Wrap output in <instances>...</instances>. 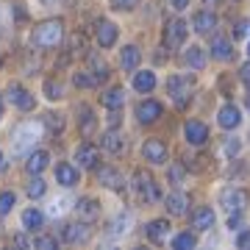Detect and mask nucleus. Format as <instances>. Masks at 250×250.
I'll list each match as a JSON object with an SVG mask.
<instances>
[{
    "label": "nucleus",
    "mask_w": 250,
    "mask_h": 250,
    "mask_svg": "<svg viewBox=\"0 0 250 250\" xmlns=\"http://www.w3.org/2000/svg\"><path fill=\"white\" fill-rule=\"evenodd\" d=\"M34 45L36 47H45V50H53V47L62 45L64 39V22L62 20H45L34 28Z\"/></svg>",
    "instance_id": "1"
},
{
    "label": "nucleus",
    "mask_w": 250,
    "mask_h": 250,
    "mask_svg": "<svg viewBox=\"0 0 250 250\" xmlns=\"http://www.w3.org/2000/svg\"><path fill=\"white\" fill-rule=\"evenodd\" d=\"M42 139V123H22L14 131V153L22 156Z\"/></svg>",
    "instance_id": "2"
},
{
    "label": "nucleus",
    "mask_w": 250,
    "mask_h": 250,
    "mask_svg": "<svg viewBox=\"0 0 250 250\" xmlns=\"http://www.w3.org/2000/svg\"><path fill=\"white\" fill-rule=\"evenodd\" d=\"M220 203L225 206V211H245V206L250 203V192L242 187H228L223 189V195H220Z\"/></svg>",
    "instance_id": "3"
},
{
    "label": "nucleus",
    "mask_w": 250,
    "mask_h": 250,
    "mask_svg": "<svg viewBox=\"0 0 250 250\" xmlns=\"http://www.w3.org/2000/svg\"><path fill=\"white\" fill-rule=\"evenodd\" d=\"M189 34V25L184 20H170L167 25H164V45L167 47H181L184 45V39Z\"/></svg>",
    "instance_id": "4"
},
{
    "label": "nucleus",
    "mask_w": 250,
    "mask_h": 250,
    "mask_svg": "<svg viewBox=\"0 0 250 250\" xmlns=\"http://www.w3.org/2000/svg\"><path fill=\"white\" fill-rule=\"evenodd\" d=\"M134 189L139 192V197H145V200H156V197H159V187H156V181H153L150 172H145V170H136L134 172Z\"/></svg>",
    "instance_id": "5"
},
{
    "label": "nucleus",
    "mask_w": 250,
    "mask_h": 250,
    "mask_svg": "<svg viewBox=\"0 0 250 250\" xmlns=\"http://www.w3.org/2000/svg\"><path fill=\"white\" fill-rule=\"evenodd\" d=\"M189 89H192V78H189V75H172V78L167 81V92L172 95V100H175L178 106L187 103Z\"/></svg>",
    "instance_id": "6"
},
{
    "label": "nucleus",
    "mask_w": 250,
    "mask_h": 250,
    "mask_svg": "<svg viewBox=\"0 0 250 250\" xmlns=\"http://www.w3.org/2000/svg\"><path fill=\"white\" fill-rule=\"evenodd\" d=\"M92 231H89V223H70L62 228V239L70 242V245H81V242H89Z\"/></svg>",
    "instance_id": "7"
},
{
    "label": "nucleus",
    "mask_w": 250,
    "mask_h": 250,
    "mask_svg": "<svg viewBox=\"0 0 250 250\" xmlns=\"http://www.w3.org/2000/svg\"><path fill=\"white\" fill-rule=\"evenodd\" d=\"M6 95H9V100H11V103H14V106L20 108V111H31V108L36 106L34 95H31V92H28L25 86H20V83H11Z\"/></svg>",
    "instance_id": "8"
},
{
    "label": "nucleus",
    "mask_w": 250,
    "mask_h": 250,
    "mask_svg": "<svg viewBox=\"0 0 250 250\" xmlns=\"http://www.w3.org/2000/svg\"><path fill=\"white\" fill-rule=\"evenodd\" d=\"M98 184H103V187L111 189V192H123V189H125L123 172L114 170V167H100V170H98Z\"/></svg>",
    "instance_id": "9"
},
{
    "label": "nucleus",
    "mask_w": 250,
    "mask_h": 250,
    "mask_svg": "<svg viewBox=\"0 0 250 250\" xmlns=\"http://www.w3.org/2000/svg\"><path fill=\"white\" fill-rule=\"evenodd\" d=\"M161 114H164V106H161L159 100H142V103L136 106V117H139V123H145V125L156 123Z\"/></svg>",
    "instance_id": "10"
},
{
    "label": "nucleus",
    "mask_w": 250,
    "mask_h": 250,
    "mask_svg": "<svg viewBox=\"0 0 250 250\" xmlns=\"http://www.w3.org/2000/svg\"><path fill=\"white\" fill-rule=\"evenodd\" d=\"M142 156L153 164H167V145L161 142V139H147L142 145Z\"/></svg>",
    "instance_id": "11"
},
{
    "label": "nucleus",
    "mask_w": 250,
    "mask_h": 250,
    "mask_svg": "<svg viewBox=\"0 0 250 250\" xmlns=\"http://www.w3.org/2000/svg\"><path fill=\"white\" fill-rule=\"evenodd\" d=\"M75 161H78V167H83V170H95L100 161V150L95 147V145H81L78 150H75Z\"/></svg>",
    "instance_id": "12"
},
{
    "label": "nucleus",
    "mask_w": 250,
    "mask_h": 250,
    "mask_svg": "<svg viewBox=\"0 0 250 250\" xmlns=\"http://www.w3.org/2000/svg\"><path fill=\"white\" fill-rule=\"evenodd\" d=\"M75 211H78L81 223H95V220L100 217V203L95 200V197H83V200L75 203Z\"/></svg>",
    "instance_id": "13"
},
{
    "label": "nucleus",
    "mask_w": 250,
    "mask_h": 250,
    "mask_svg": "<svg viewBox=\"0 0 250 250\" xmlns=\"http://www.w3.org/2000/svg\"><path fill=\"white\" fill-rule=\"evenodd\" d=\"M184 134H187V142L189 145H206V139H208V128H206L203 123H197V120H189L187 128H184Z\"/></svg>",
    "instance_id": "14"
},
{
    "label": "nucleus",
    "mask_w": 250,
    "mask_h": 250,
    "mask_svg": "<svg viewBox=\"0 0 250 250\" xmlns=\"http://www.w3.org/2000/svg\"><path fill=\"white\" fill-rule=\"evenodd\" d=\"M95 28H98V31H95V36H98V45H100V47H111V45L117 42V25H114V22L100 20Z\"/></svg>",
    "instance_id": "15"
},
{
    "label": "nucleus",
    "mask_w": 250,
    "mask_h": 250,
    "mask_svg": "<svg viewBox=\"0 0 250 250\" xmlns=\"http://www.w3.org/2000/svg\"><path fill=\"white\" fill-rule=\"evenodd\" d=\"M217 123L223 125L225 131H231V128H236V125L242 123V114H239V108L233 106V103H225V106L220 108V114H217Z\"/></svg>",
    "instance_id": "16"
},
{
    "label": "nucleus",
    "mask_w": 250,
    "mask_h": 250,
    "mask_svg": "<svg viewBox=\"0 0 250 250\" xmlns=\"http://www.w3.org/2000/svg\"><path fill=\"white\" fill-rule=\"evenodd\" d=\"M164 206H167V211H170L172 217H184V214H187L189 200H187L184 192H170V195L164 197Z\"/></svg>",
    "instance_id": "17"
},
{
    "label": "nucleus",
    "mask_w": 250,
    "mask_h": 250,
    "mask_svg": "<svg viewBox=\"0 0 250 250\" xmlns=\"http://www.w3.org/2000/svg\"><path fill=\"white\" fill-rule=\"evenodd\" d=\"M100 145H103V150L108 153H123L125 150V136L117 131V128H111V131H106V134L100 136Z\"/></svg>",
    "instance_id": "18"
},
{
    "label": "nucleus",
    "mask_w": 250,
    "mask_h": 250,
    "mask_svg": "<svg viewBox=\"0 0 250 250\" xmlns=\"http://www.w3.org/2000/svg\"><path fill=\"white\" fill-rule=\"evenodd\" d=\"M145 233H147L150 242L161 245V242H167V236H170V223H167V220H153V223L145 228Z\"/></svg>",
    "instance_id": "19"
},
{
    "label": "nucleus",
    "mask_w": 250,
    "mask_h": 250,
    "mask_svg": "<svg viewBox=\"0 0 250 250\" xmlns=\"http://www.w3.org/2000/svg\"><path fill=\"white\" fill-rule=\"evenodd\" d=\"M47 161H50V156H47L45 150H31L25 159V170L31 172V175H39V172L47 167Z\"/></svg>",
    "instance_id": "20"
},
{
    "label": "nucleus",
    "mask_w": 250,
    "mask_h": 250,
    "mask_svg": "<svg viewBox=\"0 0 250 250\" xmlns=\"http://www.w3.org/2000/svg\"><path fill=\"white\" fill-rule=\"evenodd\" d=\"M56 181L67 189L75 187V184H78V170H75L72 164H67V161H64V164H56Z\"/></svg>",
    "instance_id": "21"
},
{
    "label": "nucleus",
    "mask_w": 250,
    "mask_h": 250,
    "mask_svg": "<svg viewBox=\"0 0 250 250\" xmlns=\"http://www.w3.org/2000/svg\"><path fill=\"white\" fill-rule=\"evenodd\" d=\"M214 25H217V17L211 11H197L192 17V31H197V34H208V31H214Z\"/></svg>",
    "instance_id": "22"
},
{
    "label": "nucleus",
    "mask_w": 250,
    "mask_h": 250,
    "mask_svg": "<svg viewBox=\"0 0 250 250\" xmlns=\"http://www.w3.org/2000/svg\"><path fill=\"white\" fill-rule=\"evenodd\" d=\"M142 62V50L136 45H125L123 53H120V64H123V70H136Z\"/></svg>",
    "instance_id": "23"
},
{
    "label": "nucleus",
    "mask_w": 250,
    "mask_h": 250,
    "mask_svg": "<svg viewBox=\"0 0 250 250\" xmlns=\"http://www.w3.org/2000/svg\"><path fill=\"white\" fill-rule=\"evenodd\" d=\"M211 56H214V59H220V62H228V59L233 56L231 42H228L225 36H214V39H211Z\"/></svg>",
    "instance_id": "24"
},
{
    "label": "nucleus",
    "mask_w": 250,
    "mask_h": 250,
    "mask_svg": "<svg viewBox=\"0 0 250 250\" xmlns=\"http://www.w3.org/2000/svg\"><path fill=\"white\" fill-rule=\"evenodd\" d=\"M78 120H81V134L83 136H89L92 131H95V125H98V120H95V111H92L89 106H86V103H83V106H78Z\"/></svg>",
    "instance_id": "25"
},
{
    "label": "nucleus",
    "mask_w": 250,
    "mask_h": 250,
    "mask_svg": "<svg viewBox=\"0 0 250 250\" xmlns=\"http://www.w3.org/2000/svg\"><path fill=\"white\" fill-rule=\"evenodd\" d=\"M192 225H195L197 231H208L214 225V211L211 208H197L195 217H192Z\"/></svg>",
    "instance_id": "26"
},
{
    "label": "nucleus",
    "mask_w": 250,
    "mask_h": 250,
    "mask_svg": "<svg viewBox=\"0 0 250 250\" xmlns=\"http://www.w3.org/2000/svg\"><path fill=\"white\" fill-rule=\"evenodd\" d=\"M153 86H156V75H153L150 70L136 72L134 75V89L136 92H153Z\"/></svg>",
    "instance_id": "27"
},
{
    "label": "nucleus",
    "mask_w": 250,
    "mask_h": 250,
    "mask_svg": "<svg viewBox=\"0 0 250 250\" xmlns=\"http://www.w3.org/2000/svg\"><path fill=\"white\" fill-rule=\"evenodd\" d=\"M184 59H187V64L192 67V70H203V67H206V50H203V47H197V45L189 47Z\"/></svg>",
    "instance_id": "28"
},
{
    "label": "nucleus",
    "mask_w": 250,
    "mask_h": 250,
    "mask_svg": "<svg viewBox=\"0 0 250 250\" xmlns=\"http://www.w3.org/2000/svg\"><path fill=\"white\" fill-rule=\"evenodd\" d=\"M42 223H45V214H42L39 208H25V211H22V225H25L28 231L42 228Z\"/></svg>",
    "instance_id": "29"
},
{
    "label": "nucleus",
    "mask_w": 250,
    "mask_h": 250,
    "mask_svg": "<svg viewBox=\"0 0 250 250\" xmlns=\"http://www.w3.org/2000/svg\"><path fill=\"white\" fill-rule=\"evenodd\" d=\"M123 103H125L123 86H114V89H108L106 95H103V106H106V108H120Z\"/></svg>",
    "instance_id": "30"
},
{
    "label": "nucleus",
    "mask_w": 250,
    "mask_h": 250,
    "mask_svg": "<svg viewBox=\"0 0 250 250\" xmlns=\"http://www.w3.org/2000/svg\"><path fill=\"white\" fill-rule=\"evenodd\" d=\"M45 189H47V184H45L42 178H39V175H36V178L25 187V192H28V197H31V200H36V197H42V195H45Z\"/></svg>",
    "instance_id": "31"
},
{
    "label": "nucleus",
    "mask_w": 250,
    "mask_h": 250,
    "mask_svg": "<svg viewBox=\"0 0 250 250\" xmlns=\"http://www.w3.org/2000/svg\"><path fill=\"white\" fill-rule=\"evenodd\" d=\"M89 62H92V75H95V78L98 81H106L108 78V67H106V62H100L98 56H89Z\"/></svg>",
    "instance_id": "32"
},
{
    "label": "nucleus",
    "mask_w": 250,
    "mask_h": 250,
    "mask_svg": "<svg viewBox=\"0 0 250 250\" xmlns=\"http://www.w3.org/2000/svg\"><path fill=\"white\" fill-rule=\"evenodd\" d=\"M72 83L81 86V89H89V86L98 83V78H95V75H86V72H75V75H72Z\"/></svg>",
    "instance_id": "33"
},
{
    "label": "nucleus",
    "mask_w": 250,
    "mask_h": 250,
    "mask_svg": "<svg viewBox=\"0 0 250 250\" xmlns=\"http://www.w3.org/2000/svg\"><path fill=\"white\" fill-rule=\"evenodd\" d=\"M17 203V195L14 192H0V214H9Z\"/></svg>",
    "instance_id": "34"
},
{
    "label": "nucleus",
    "mask_w": 250,
    "mask_h": 250,
    "mask_svg": "<svg viewBox=\"0 0 250 250\" xmlns=\"http://www.w3.org/2000/svg\"><path fill=\"white\" fill-rule=\"evenodd\" d=\"M131 220H134V217L128 214V211H125V214H120L114 223H111V233H125V231H128V225H131Z\"/></svg>",
    "instance_id": "35"
},
{
    "label": "nucleus",
    "mask_w": 250,
    "mask_h": 250,
    "mask_svg": "<svg viewBox=\"0 0 250 250\" xmlns=\"http://www.w3.org/2000/svg\"><path fill=\"white\" fill-rule=\"evenodd\" d=\"M172 245H175L178 250H192L197 245V239L192 236V233H181V236H175V242H172Z\"/></svg>",
    "instance_id": "36"
},
{
    "label": "nucleus",
    "mask_w": 250,
    "mask_h": 250,
    "mask_svg": "<svg viewBox=\"0 0 250 250\" xmlns=\"http://www.w3.org/2000/svg\"><path fill=\"white\" fill-rule=\"evenodd\" d=\"M31 248H39V250H56V239L53 236H36L31 242Z\"/></svg>",
    "instance_id": "37"
},
{
    "label": "nucleus",
    "mask_w": 250,
    "mask_h": 250,
    "mask_svg": "<svg viewBox=\"0 0 250 250\" xmlns=\"http://www.w3.org/2000/svg\"><path fill=\"white\" fill-rule=\"evenodd\" d=\"M67 208H70V200H67V197H59V200H53V206H50V214H53V217H62Z\"/></svg>",
    "instance_id": "38"
},
{
    "label": "nucleus",
    "mask_w": 250,
    "mask_h": 250,
    "mask_svg": "<svg viewBox=\"0 0 250 250\" xmlns=\"http://www.w3.org/2000/svg\"><path fill=\"white\" fill-rule=\"evenodd\" d=\"M108 3H111V9H117V11H131V9L139 6V0H108Z\"/></svg>",
    "instance_id": "39"
},
{
    "label": "nucleus",
    "mask_w": 250,
    "mask_h": 250,
    "mask_svg": "<svg viewBox=\"0 0 250 250\" xmlns=\"http://www.w3.org/2000/svg\"><path fill=\"white\" fill-rule=\"evenodd\" d=\"M45 92L50 100H59L62 98V83H56V81H45Z\"/></svg>",
    "instance_id": "40"
},
{
    "label": "nucleus",
    "mask_w": 250,
    "mask_h": 250,
    "mask_svg": "<svg viewBox=\"0 0 250 250\" xmlns=\"http://www.w3.org/2000/svg\"><path fill=\"white\" fill-rule=\"evenodd\" d=\"M70 47H72V53H83V50H86V42H83V34H75V36H72Z\"/></svg>",
    "instance_id": "41"
},
{
    "label": "nucleus",
    "mask_w": 250,
    "mask_h": 250,
    "mask_svg": "<svg viewBox=\"0 0 250 250\" xmlns=\"http://www.w3.org/2000/svg\"><path fill=\"white\" fill-rule=\"evenodd\" d=\"M248 31H250V20H242V22H236V25H233V39L245 36Z\"/></svg>",
    "instance_id": "42"
},
{
    "label": "nucleus",
    "mask_w": 250,
    "mask_h": 250,
    "mask_svg": "<svg viewBox=\"0 0 250 250\" xmlns=\"http://www.w3.org/2000/svg\"><path fill=\"white\" fill-rule=\"evenodd\" d=\"M242 150V145H239V139H228V142H225V156H236V153Z\"/></svg>",
    "instance_id": "43"
},
{
    "label": "nucleus",
    "mask_w": 250,
    "mask_h": 250,
    "mask_svg": "<svg viewBox=\"0 0 250 250\" xmlns=\"http://www.w3.org/2000/svg\"><path fill=\"white\" fill-rule=\"evenodd\" d=\"M47 125H50L53 131H62V128H64V120H62L59 114H47Z\"/></svg>",
    "instance_id": "44"
},
{
    "label": "nucleus",
    "mask_w": 250,
    "mask_h": 250,
    "mask_svg": "<svg viewBox=\"0 0 250 250\" xmlns=\"http://www.w3.org/2000/svg\"><path fill=\"white\" fill-rule=\"evenodd\" d=\"M239 225H242V211H233L231 220H228V228L231 231H239Z\"/></svg>",
    "instance_id": "45"
},
{
    "label": "nucleus",
    "mask_w": 250,
    "mask_h": 250,
    "mask_svg": "<svg viewBox=\"0 0 250 250\" xmlns=\"http://www.w3.org/2000/svg\"><path fill=\"white\" fill-rule=\"evenodd\" d=\"M239 78H242V83H245V86H250V62H245V64H242Z\"/></svg>",
    "instance_id": "46"
},
{
    "label": "nucleus",
    "mask_w": 250,
    "mask_h": 250,
    "mask_svg": "<svg viewBox=\"0 0 250 250\" xmlns=\"http://www.w3.org/2000/svg\"><path fill=\"white\" fill-rule=\"evenodd\" d=\"M170 6H172L175 11H184V9L189 6V0H170Z\"/></svg>",
    "instance_id": "47"
},
{
    "label": "nucleus",
    "mask_w": 250,
    "mask_h": 250,
    "mask_svg": "<svg viewBox=\"0 0 250 250\" xmlns=\"http://www.w3.org/2000/svg\"><path fill=\"white\" fill-rule=\"evenodd\" d=\"M14 245H17V248H31V242H28L25 236H14Z\"/></svg>",
    "instance_id": "48"
},
{
    "label": "nucleus",
    "mask_w": 250,
    "mask_h": 250,
    "mask_svg": "<svg viewBox=\"0 0 250 250\" xmlns=\"http://www.w3.org/2000/svg\"><path fill=\"white\" fill-rule=\"evenodd\" d=\"M250 245V233H242L239 236V248H248Z\"/></svg>",
    "instance_id": "49"
},
{
    "label": "nucleus",
    "mask_w": 250,
    "mask_h": 250,
    "mask_svg": "<svg viewBox=\"0 0 250 250\" xmlns=\"http://www.w3.org/2000/svg\"><path fill=\"white\" fill-rule=\"evenodd\" d=\"M170 175H172V181H175V184H178V181H181V175H184V172H181L178 167H172V170H170Z\"/></svg>",
    "instance_id": "50"
},
{
    "label": "nucleus",
    "mask_w": 250,
    "mask_h": 250,
    "mask_svg": "<svg viewBox=\"0 0 250 250\" xmlns=\"http://www.w3.org/2000/svg\"><path fill=\"white\" fill-rule=\"evenodd\" d=\"M6 170V159H3V153H0V172Z\"/></svg>",
    "instance_id": "51"
},
{
    "label": "nucleus",
    "mask_w": 250,
    "mask_h": 250,
    "mask_svg": "<svg viewBox=\"0 0 250 250\" xmlns=\"http://www.w3.org/2000/svg\"><path fill=\"white\" fill-rule=\"evenodd\" d=\"M206 6H214V3H220V0H203Z\"/></svg>",
    "instance_id": "52"
},
{
    "label": "nucleus",
    "mask_w": 250,
    "mask_h": 250,
    "mask_svg": "<svg viewBox=\"0 0 250 250\" xmlns=\"http://www.w3.org/2000/svg\"><path fill=\"white\" fill-rule=\"evenodd\" d=\"M0 120H3V98H0Z\"/></svg>",
    "instance_id": "53"
},
{
    "label": "nucleus",
    "mask_w": 250,
    "mask_h": 250,
    "mask_svg": "<svg viewBox=\"0 0 250 250\" xmlns=\"http://www.w3.org/2000/svg\"><path fill=\"white\" fill-rule=\"evenodd\" d=\"M248 108H250V98H248Z\"/></svg>",
    "instance_id": "54"
},
{
    "label": "nucleus",
    "mask_w": 250,
    "mask_h": 250,
    "mask_svg": "<svg viewBox=\"0 0 250 250\" xmlns=\"http://www.w3.org/2000/svg\"><path fill=\"white\" fill-rule=\"evenodd\" d=\"M248 56H250V45H248Z\"/></svg>",
    "instance_id": "55"
},
{
    "label": "nucleus",
    "mask_w": 250,
    "mask_h": 250,
    "mask_svg": "<svg viewBox=\"0 0 250 250\" xmlns=\"http://www.w3.org/2000/svg\"><path fill=\"white\" fill-rule=\"evenodd\" d=\"M45 3H53V0H45Z\"/></svg>",
    "instance_id": "56"
}]
</instances>
